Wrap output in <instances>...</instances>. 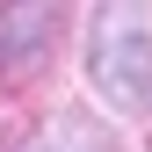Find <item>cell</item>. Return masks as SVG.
<instances>
[{
  "instance_id": "1",
  "label": "cell",
  "mask_w": 152,
  "mask_h": 152,
  "mask_svg": "<svg viewBox=\"0 0 152 152\" xmlns=\"http://www.w3.org/2000/svg\"><path fill=\"white\" fill-rule=\"evenodd\" d=\"M87 72L116 116H145L152 109V15L145 0H102L87 29Z\"/></svg>"
},
{
  "instance_id": "3",
  "label": "cell",
  "mask_w": 152,
  "mask_h": 152,
  "mask_svg": "<svg viewBox=\"0 0 152 152\" xmlns=\"http://www.w3.org/2000/svg\"><path fill=\"white\" fill-rule=\"evenodd\" d=\"M29 152H116V145H109V130L94 123V116L65 109V116H51V123L29 138Z\"/></svg>"
},
{
  "instance_id": "2",
  "label": "cell",
  "mask_w": 152,
  "mask_h": 152,
  "mask_svg": "<svg viewBox=\"0 0 152 152\" xmlns=\"http://www.w3.org/2000/svg\"><path fill=\"white\" fill-rule=\"evenodd\" d=\"M65 0H0V72L7 80H36L58 51Z\"/></svg>"
}]
</instances>
